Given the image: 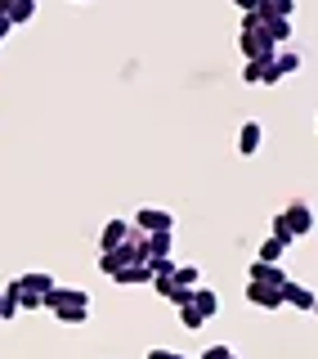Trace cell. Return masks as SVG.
<instances>
[{
    "label": "cell",
    "instance_id": "cell-1",
    "mask_svg": "<svg viewBox=\"0 0 318 359\" xmlns=\"http://www.w3.org/2000/svg\"><path fill=\"white\" fill-rule=\"evenodd\" d=\"M45 310L59 314V323H85L90 297H85L81 287H59V283H54L50 292H45Z\"/></svg>",
    "mask_w": 318,
    "mask_h": 359
},
{
    "label": "cell",
    "instance_id": "cell-2",
    "mask_svg": "<svg viewBox=\"0 0 318 359\" xmlns=\"http://www.w3.org/2000/svg\"><path fill=\"white\" fill-rule=\"evenodd\" d=\"M134 229L139 233H162V229H175V216L170 211H162V207H144V211H134Z\"/></svg>",
    "mask_w": 318,
    "mask_h": 359
},
{
    "label": "cell",
    "instance_id": "cell-3",
    "mask_svg": "<svg viewBox=\"0 0 318 359\" xmlns=\"http://www.w3.org/2000/svg\"><path fill=\"white\" fill-rule=\"evenodd\" d=\"M247 301L260 306V310H282V306H287L282 287H265V283H251V278H247Z\"/></svg>",
    "mask_w": 318,
    "mask_h": 359
},
{
    "label": "cell",
    "instance_id": "cell-4",
    "mask_svg": "<svg viewBox=\"0 0 318 359\" xmlns=\"http://www.w3.org/2000/svg\"><path fill=\"white\" fill-rule=\"evenodd\" d=\"M296 67H300V54H296V50H278L274 63L265 67V86H274V81H282V76H291Z\"/></svg>",
    "mask_w": 318,
    "mask_h": 359
},
{
    "label": "cell",
    "instance_id": "cell-5",
    "mask_svg": "<svg viewBox=\"0 0 318 359\" xmlns=\"http://www.w3.org/2000/svg\"><path fill=\"white\" fill-rule=\"evenodd\" d=\"M282 220H287L291 238H300V233H310V229H314V211L305 207V202H291V207L282 211Z\"/></svg>",
    "mask_w": 318,
    "mask_h": 359
},
{
    "label": "cell",
    "instance_id": "cell-6",
    "mask_svg": "<svg viewBox=\"0 0 318 359\" xmlns=\"http://www.w3.org/2000/svg\"><path fill=\"white\" fill-rule=\"evenodd\" d=\"M247 278H251V283H265V287H282V283H287V269L269 265V261H251V274H247Z\"/></svg>",
    "mask_w": 318,
    "mask_h": 359
},
{
    "label": "cell",
    "instance_id": "cell-7",
    "mask_svg": "<svg viewBox=\"0 0 318 359\" xmlns=\"http://www.w3.org/2000/svg\"><path fill=\"white\" fill-rule=\"evenodd\" d=\"M282 297H287L291 310H314V301H318L305 283H296V278H287V283H282Z\"/></svg>",
    "mask_w": 318,
    "mask_h": 359
},
{
    "label": "cell",
    "instance_id": "cell-8",
    "mask_svg": "<svg viewBox=\"0 0 318 359\" xmlns=\"http://www.w3.org/2000/svg\"><path fill=\"white\" fill-rule=\"evenodd\" d=\"M130 229H134L130 220H108V224H104V233H99V247H104V252H112V247H121V243L130 238Z\"/></svg>",
    "mask_w": 318,
    "mask_h": 359
},
{
    "label": "cell",
    "instance_id": "cell-9",
    "mask_svg": "<svg viewBox=\"0 0 318 359\" xmlns=\"http://www.w3.org/2000/svg\"><path fill=\"white\" fill-rule=\"evenodd\" d=\"M260 14V9H256ZM260 22H265V36L274 41V45H287V36H291V18H278V14H260Z\"/></svg>",
    "mask_w": 318,
    "mask_h": 359
},
{
    "label": "cell",
    "instance_id": "cell-10",
    "mask_svg": "<svg viewBox=\"0 0 318 359\" xmlns=\"http://www.w3.org/2000/svg\"><path fill=\"white\" fill-rule=\"evenodd\" d=\"M260 140H265V130H260V121H247L242 130H237V153L242 157H251L260 149Z\"/></svg>",
    "mask_w": 318,
    "mask_h": 359
},
{
    "label": "cell",
    "instance_id": "cell-11",
    "mask_svg": "<svg viewBox=\"0 0 318 359\" xmlns=\"http://www.w3.org/2000/svg\"><path fill=\"white\" fill-rule=\"evenodd\" d=\"M117 283H121V287H134V283H153V265H148V261H134V265H126V269L117 274Z\"/></svg>",
    "mask_w": 318,
    "mask_h": 359
},
{
    "label": "cell",
    "instance_id": "cell-12",
    "mask_svg": "<svg viewBox=\"0 0 318 359\" xmlns=\"http://www.w3.org/2000/svg\"><path fill=\"white\" fill-rule=\"evenodd\" d=\"M193 306L202 310V319H215V314H220V292H211V287H193Z\"/></svg>",
    "mask_w": 318,
    "mask_h": 359
},
{
    "label": "cell",
    "instance_id": "cell-13",
    "mask_svg": "<svg viewBox=\"0 0 318 359\" xmlns=\"http://www.w3.org/2000/svg\"><path fill=\"white\" fill-rule=\"evenodd\" d=\"M287 247L291 243H282V238H274V233H269L265 243H260V252H256V261H269V265H278L282 256H287Z\"/></svg>",
    "mask_w": 318,
    "mask_h": 359
},
{
    "label": "cell",
    "instance_id": "cell-14",
    "mask_svg": "<svg viewBox=\"0 0 318 359\" xmlns=\"http://www.w3.org/2000/svg\"><path fill=\"white\" fill-rule=\"evenodd\" d=\"M14 287H18V292H36V297H45V292L54 287V278H50V274H22V278H14Z\"/></svg>",
    "mask_w": 318,
    "mask_h": 359
},
{
    "label": "cell",
    "instance_id": "cell-15",
    "mask_svg": "<svg viewBox=\"0 0 318 359\" xmlns=\"http://www.w3.org/2000/svg\"><path fill=\"white\" fill-rule=\"evenodd\" d=\"M32 18H36V0H14V5H9V22H14V27L18 22H32Z\"/></svg>",
    "mask_w": 318,
    "mask_h": 359
},
{
    "label": "cell",
    "instance_id": "cell-16",
    "mask_svg": "<svg viewBox=\"0 0 318 359\" xmlns=\"http://www.w3.org/2000/svg\"><path fill=\"white\" fill-rule=\"evenodd\" d=\"M170 233H175V229L148 233V261H157V256H166V252H170Z\"/></svg>",
    "mask_w": 318,
    "mask_h": 359
},
{
    "label": "cell",
    "instance_id": "cell-17",
    "mask_svg": "<svg viewBox=\"0 0 318 359\" xmlns=\"http://www.w3.org/2000/svg\"><path fill=\"white\" fill-rule=\"evenodd\" d=\"M260 14H278V18H291V14H296V0H260Z\"/></svg>",
    "mask_w": 318,
    "mask_h": 359
},
{
    "label": "cell",
    "instance_id": "cell-18",
    "mask_svg": "<svg viewBox=\"0 0 318 359\" xmlns=\"http://www.w3.org/2000/svg\"><path fill=\"white\" fill-rule=\"evenodd\" d=\"M202 269L198 265H175V287H198Z\"/></svg>",
    "mask_w": 318,
    "mask_h": 359
},
{
    "label": "cell",
    "instance_id": "cell-19",
    "mask_svg": "<svg viewBox=\"0 0 318 359\" xmlns=\"http://www.w3.org/2000/svg\"><path fill=\"white\" fill-rule=\"evenodd\" d=\"M179 323H184L188 332H198V328H202V323H207V319H202V310H198V306H193V301H188V306H179Z\"/></svg>",
    "mask_w": 318,
    "mask_h": 359
},
{
    "label": "cell",
    "instance_id": "cell-20",
    "mask_svg": "<svg viewBox=\"0 0 318 359\" xmlns=\"http://www.w3.org/2000/svg\"><path fill=\"white\" fill-rule=\"evenodd\" d=\"M148 265H153V278H175V261H170V256H157Z\"/></svg>",
    "mask_w": 318,
    "mask_h": 359
},
{
    "label": "cell",
    "instance_id": "cell-21",
    "mask_svg": "<svg viewBox=\"0 0 318 359\" xmlns=\"http://www.w3.org/2000/svg\"><path fill=\"white\" fill-rule=\"evenodd\" d=\"M265 67H269V63L247 59V67H242V81H251V86H256V81H265Z\"/></svg>",
    "mask_w": 318,
    "mask_h": 359
},
{
    "label": "cell",
    "instance_id": "cell-22",
    "mask_svg": "<svg viewBox=\"0 0 318 359\" xmlns=\"http://www.w3.org/2000/svg\"><path fill=\"white\" fill-rule=\"evenodd\" d=\"M166 301H175V306H188V301H193V287H175V283H170Z\"/></svg>",
    "mask_w": 318,
    "mask_h": 359
},
{
    "label": "cell",
    "instance_id": "cell-23",
    "mask_svg": "<svg viewBox=\"0 0 318 359\" xmlns=\"http://www.w3.org/2000/svg\"><path fill=\"white\" fill-rule=\"evenodd\" d=\"M233 5L242 9V14H256V9H260V0H233Z\"/></svg>",
    "mask_w": 318,
    "mask_h": 359
},
{
    "label": "cell",
    "instance_id": "cell-24",
    "mask_svg": "<svg viewBox=\"0 0 318 359\" xmlns=\"http://www.w3.org/2000/svg\"><path fill=\"white\" fill-rule=\"evenodd\" d=\"M148 359H184V355H175V351H148Z\"/></svg>",
    "mask_w": 318,
    "mask_h": 359
},
{
    "label": "cell",
    "instance_id": "cell-25",
    "mask_svg": "<svg viewBox=\"0 0 318 359\" xmlns=\"http://www.w3.org/2000/svg\"><path fill=\"white\" fill-rule=\"evenodd\" d=\"M9 32H14V22H9V18H0V41H5Z\"/></svg>",
    "mask_w": 318,
    "mask_h": 359
},
{
    "label": "cell",
    "instance_id": "cell-26",
    "mask_svg": "<svg viewBox=\"0 0 318 359\" xmlns=\"http://www.w3.org/2000/svg\"><path fill=\"white\" fill-rule=\"evenodd\" d=\"M314 314H318V301H314Z\"/></svg>",
    "mask_w": 318,
    "mask_h": 359
},
{
    "label": "cell",
    "instance_id": "cell-27",
    "mask_svg": "<svg viewBox=\"0 0 318 359\" xmlns=\"http://www.w3.org/2000/svg\"><path fill=\"white\" fill-rule=\"evenodd\" d=\"M314 126H318V121H314Z\"/></svg>",
    "mask_w": 318,
    "mask_h": 359
}]
</instances>
